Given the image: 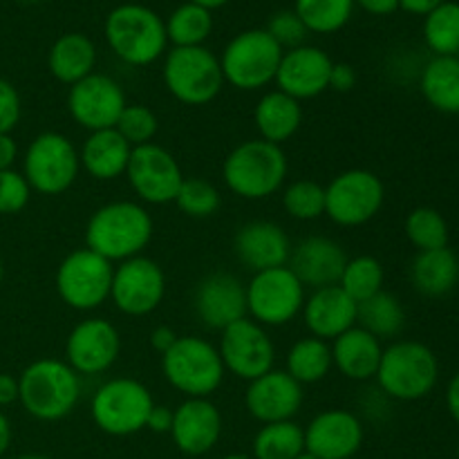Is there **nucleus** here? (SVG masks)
Masks as SVG:
<instances>
[{"label": "nucleus", "mask_w": 459, "mask_h": 459, "mask_svg": "<svg viewBox=\"0 0 459 459\" xmlns=\"http://www.w3.org/2000/svg\"><path fill=\"white\" fill-rule=\"evenodd\" d=\"M121 352V336L110 321L88 318L65 341V363L76 375H101L110 370Z\"/></svg>", "instance_id": "18"}, {"label": "nucleus", "mask_w": 459, "mask_h": 459, "mask_svg": "<svg viewBox=\"0 0 459 459\" xmlns=\"http://www.w3.org/2000/svg\"><path fill=\"white\" fill-rule=\"evenodd\" d=\"M126 108V94L112 76L92 72L79 83L70 85L67 110L81 128L97 130L115 128Z\"/></svg>", "instance_id": "17"}, {"label": "nucleus", "mask_w": 459, "mask_h": 459, "mask_svg": "<svg viewBox=\"0 0 459 459\" xmlns=\"http://www.w3.org/2000/svg\"><path fill=\"white\" fill-rule=\"evenodd\" d=\"M332 65L334 61L327 56V52L312 45H300L282 54L273 81L281 92L290 94L296 101L314 99L330 90Z\"/></svg>", "instance_id": "20"}, {"label": "nucleus", "mask_w": 459, "mask_h": 459, "mask_svg": "<svg viewBox=\"0 0 459 459\" xmlns=\"http://www.w3.org/2000/svg\"><path fill=\"white\" fill-rule=\"evenodd\" d=\"M357 3L359 7L366 9L368 13H375V16H388L399 9V0H357Z\"/></svg>", "instance_id": "52"}, {"label": "nucleus", "mask_w": 459, "mask_h": 459, "mask_svg": "<svg viewBox=\"0 0 459 459\" xmlns=\"http://www.w3.org/2000/svg\"><path fill=\"white\" fill-rule=\"evenodd\" d=\"M412 285L424 296H444L459 282V258L453 249L420 251L411 267Z\"/></svg>", "instance_id": "31"}, {"label": "nucleus", "mask_w": 459, "mask_h": 459, "mask_svg": "<svg viewBox=\"0 0 459 459\" xmlns=\"http://www.w3.org/2000/svg\"><path fill=\"white\" fill-rule=\"evenodd\" d=\"M146 429H151L152 433H170L173 429V411L169 406H157L151 411L146 421Z\"/></svg>", "instance_id": "48"}, {"label": "nucleus", "mask_w": 459, "mask_h": 459, "mask_svg": "<svg viewBox=\"0 0 459 459\" xmlns=\"http://www.w3.org/2000/svg\"><path fill=\"white\" fill-rule=\"evenodd\" d=\"M375 379L388 397L399 402H420L437 385V357L420 341H397L381 354Z\"/></svg>", "instance_id": "4"}, {"label": "nucleus", "mask_w": 459, "mask_h": 459, "mask_svg": "<svg viewBox=\"0 0 459 459\" xmlns=\"http://www.w3.org/2000/svg\"><path fill=\"white\" fill-rule=\"evenodd\" d=\"M193 307L209 330L222 332L247 318V287L233 273H211L195 287Z\"/></svg>", "instance_id": "19"}, {"label": "nucleus", "mask_w": 459, "mask_h": 459, "mask_svg": "<svg viewBox=\"0 0 459 459\" xmlns=\"http://www.w3.org/2000/svg\"><path fill=\"white\" fill-rule=\"evenodd\" d=\"M267 31L282 49L300 48L305 36H307V27H305L303 21L296 16V12H278L276 16L269 21Z\"/></svg>", "instance_id": "45"}, {"label": "nucleus", "mask_w": 459, "mask_h": 459, "mask_svg": "<svg viewBox=\"0 0 459 459\" xmlns=\"http://www.w3.org/2000/svg\"><path fill=\"white\" fill-rule=\"evenodd\" d=\"M305 305V287L290 267L254 273L247 285V314L263 327H278L294 321Z\"/></svg>", "instance_id": "10"}, {"label": "nucleus", "mask_w": 459, "mask_h": 459, "mask_svg": "<svg viewBox=\"0 0 459 459\" xmlns=\"http://www.w3.org/2000/svg\"><path fill=\"white\" fill-rule=\"evenodd\" d=\"M155 408L151 390L137 379L121 377L110 379L94 393L90 402L92 420L103 433L128 437L146 429L151 411Z\"/></svg>", "instance_id": "8"}, {"label": "nucleus", "mask_w": 459, "mask_h": 459, "mask_svg": "<svg viewBox=\"0 0 459 459\" xmlns=\"http://www.w3.org/2000/svg\"><path fill=\"white\" fill-rule=\"evenodd\" d=\"M151 240L152 218L137 202L121 200L103 204L85 224V249L110 263L137 258Z\"/></svg>", "instance_id": "1"}, {"label": "nucleus", "mask_w": 459, "mask_h": 459, "mask_svg": "<svg viewBox=\"0 0 459 459\" xmlns=\"http://www.w3.org/2000/svg\"><path fill=\"white\" fill-rule=\"evenodd\" d=\"M384 264L379 260L372 255H357L352 260L348 258L339 287L359 305L384 291Z\"/></svg>", "instance_id": "38"}, {"label": "nucleus", "mask_w": 459, "mask_h": 459, "mask_svg": "<svg viewBox=\"0 0 459 459\" xmlns=\"http://www.w3.org/2000/svg\"><path fill=\"white\" fill-rule=\"evenodd\" d=\"M282 206L287 215L300 222H309L325 215V186L312 179H299L282 193Z\"/></svg>", "instance_id": "41"}, {"label": "nucleus", "mask_w": 459, "mask_h": 459, "mask_svg": "<svg viewBox=\"0 0 459 459\" xmlns=\"http://www.w3.org/2000/svg\"><path fill=\"white\" fill-rule=\"evenodd\" d=\"M282 54L285 49L269 36L267 30L240 31L236 39L229 40L220 56L224 83L247 92L264 88L276 79Z\"/></svg>", "instance_id": "7"}, {"label": "nucleus", "mask_w": 459, "mask_h": 459, "mask_svg": "<svg viewBox=\"0 0 459 459\" xmlns=\"http://www.w3.org/2000/svg\"><path fill=\"white\" fill-rule=\"evenodd\" d=\"M245 406L260 424L291 421L303 406V385L282 370H269L267 375L249 381L245 393Z\"/></svg>", "instance_id": "21"}, {"label": "nucleus", "mask_w": 459, "mask_h": 459, "mask_svg": "<svg viewBox=\"0 0 459 459\" xmlns=\"http://www.w3.org/2000/svg\"><path fill=\"white\" fill-rule=\"evenodd\" d=\"M254 121L260 139L282 146L287 139L299 133L300 124H303V108L294 97L281 92V90H273V92L260 97L254 110Z\"/></svg>", "instance_id": "29"}, {"label": "nucleus", "mask_w": 459, "mask_h": 459, "mask_svg": "<svg viewBox=\"0 0 459 459\" xmlns=\"http://www.w3.org/2000/svg\"><path fill=\"white\" fill-rule=\"evenodd\" d=\"M175 204L188 218L202 220L218 213L222 200H220L218 188L206 182L204 178H184L178 197H175Z\"/></svg>", "instance_id": "42"}, {"label": "nucleus", "mask_w": 459, "mask_h": 459, "mask_svg": "<svg viewBox=\"0 0 459 459\" xmlns=\"http://www.w3.org/2000/svg\"><path fill=\"white\" fill-rule=\"evenodd\" d=\"M0 282H3V263H0Z\"/></svg>", "instance_id": "60"}, {"label": "nucleus", "mask_w": 459, "mask_h": 459, "mask_svg": "<svg viewBox=\"0 0 459 459\" xmlns=\"http://www.w3.org/2000/svg\"><path fill=\"white\" fill-rule=\"evenodd\" d=\"M442 3H446V0H399V7L406 9V12L411 13H421V16H426V13L433 12V9L439 7Z\"/></svg>", "instance_id": "53"}, {"label": "nucleus", "mask_w": 459, "mask_h": 459, "mask_svg": "<svg viewBox=\"0 0 459 459\" xmlns=\"http://www.w3.org/2000/svg\"><path fill=\"white\" fill-rule=\"evenodd\" d=\"M385 186L379 175L350 169L325 186V215L339 227H361L381 211Z\"/></svg>", "instance_id": "13"}, {"label": "nucleus", "mask_w": 459, "mask_h": 459, "mask_svg": "<svg viewBox=\"0 0 459 459\" xmlns=\"http://www.w3.org/2000/svg\"><path fill=\"white\" fill-rule=\"evenodd\" d=\"M115 130L133 148L146 146V143H152V139H155L157 130H160V119H157V115L148 106L126 103Z\"/></svg>", "instance_id": "43"}, {"label": "nucleus", "mask_w": 459, "mask_h": 459, "mask_svg": "<svg viewBox=\"0 0 459 459\" xmlns=\"http://www.w3.org/2000/svg\"><path fill=\"white\" fill-rule=\"evenodd\" d=\"M130 152H133V146L115 128H108L90 133L81 148L79 160L90 178L110 182V179L126 175Z\"/></svg>", "instance_id": "28"}, {"label": "nucleus", "mask_w": 459, "mask_h": 459, "mask_svg": "<svg viewBox=\"0 0 459 459\" xmlns=\"http://www.w3.org/2000/svg\"><path fill=\"white\" fill-rule=\"evenodd\" d=\"M332 348V363L336 370L350 381H368L377 377L379 370L381 354V341L366 332L363 327L354 325L341 336H336Z\"/></svg>", "instance_id": "27"}, {"label": "nucleus", "mask_w": 459, "mask_h": 459, "mask_svg": "<svg viewBox=\"0 0 459 459\" xmlns=\"http://www.w3.org/2000/svg\"><path fill=\"white\" fill-rule=\"evenodd\" d=\"M81 170L74 143L61 133H40L25 152V175L31 191L61 195L76 182Z\"/></svg>", "instance_id": "12"}, {"label": "nucleus", "mask_w": 459, "mask_h": 459, "mask_svg": "<svg viewBox=\"0 0 459 459\" xmlns=\"http://www.w3.org/2000/svg\"><path fill=\"white\" fill-rule=\"evenodd\" d=\"M166 25V36L173 48H197L204 45L213 31V16L209 9L200 7L195 3H184L169 16Z\"/></svg>", "instance_id": "35"}, {"label": "nucleus", "mask_w": 459, "mask_h": 459, "mask_svg": "<svg viewBox=\"0 0 459 459\" xmlns=\"http://www.w3.org/2000/svg\"><path fill=\"white\" fill-rule=\"evenodd\" d=\"M48 65L54 79L65 85H74L94 72L97 48L85 34L70 31L54 40L48 54Z\"/></svg>", "instance_id": "30"}, {"label": "nucleus", "mask_w": 459, "mask_h": 459, "mask_svg": "<svg viewBox=\"0 0 459 459\" xmlns=\"http://www.w3.org/2000/svg\"><path fill=\"white\" fill-rule=\"evenodd\" d=\"M9 444H12V424L4 417V412H0V455L7 453Z\"/></svg>", "instance_id": "55"}, {"label": "nucleus", "mask_w": 459, "mask_h": 459, "mask_svg": "<svg viewBox=\"0 0 459 459\" xmlns=\"http://www.w3.org/2000/svg\"><path fill=\"white\" fill-rule=\"evenodd\" d=\"M357 323L377 339H390L403 330L406 312L397 296L379 291L377 296L357 305Z\"/></svg>", "instance_id": "34"}, {"label": "nucleus", "mask_w": 459, "mask_h": 459, "mask_svg": "<svg viewBox=\"0 0 459 459\" xmlns=\"http://www.w3.org/2000/svg\"><path fill=\"white\" fill-rule=\"evenodd\" d=\"M352 459H354V457H352Z\"/></svg>", "instance_id": "61"}, {"label": "nucleus", "mask_w": 459, "mask_h": 459, "mask_svg": "<svg viewBox=\"0 0 459 459\" xmlns=\"http://www.w3.org/2000/svg\"><path fill=\"white\" fill-rule=\"evenodd\" d=\"M406 236L420 251H433L448 247V224L439 211L420 206L406 218Z\"/></svg>", "instance_id": "40"}, {"label": "nucleus", "mask_w": 459, "mask_h": 459, "mask_svg": "<svg viewBox=\"0 0 459 459\" xmlns=\"http://www.w3.org/2000/svg\"><path fill=\"white\" fill-rule=\"evenodd\" d=\"M233 249L242 264L258 273L264 269L285 267L290 263L291 242L278 224L258 220V222L245 224L236 233Z\"/></svg>", "instance_id": "25"}, {"label": "nucleus", "mask_w": 459, "mask_h": 459, "mask_svg": "<svg viewBox=\"0 0 459 459\" xmlns=\"http://www.w3.org/2000/svg\"><path fill=\"white\" fill-rule=\"evenodd\" d=\"M30 197L31 186L27 184L25 175L13 169L0 170V213H21L30 204Z\"/></svg>", "instance_id": "44"}, {"label": "nucleus", "mask_w": 459, "mask_h": 459, "mask_svg": "<svg viewBox=\"0 0 459 459\" xmlns=\"http://www.w3.org/2000/svg\"><path fill=\"white\" fill-rule=\"evenodd\" d=\"M424 39L435 56H457L459 54V3H442L426 13Z\"/></svg>", "instance_id": "39"}, {"label": "nucleus", "mask_w": 459, "mask_h": 459, "mask_svg": "<svg viewBox=\"0 0 459 459\" xmlns=\"http://www.w3.org/2000/svg\"><path fill=\"white\" fill-rule=\"evenodd\" d=\"M130 186L148 204H170L178 197L184 173L178 160L157 143L133 148L126 169Z\"/></svg>", "instance_id": "16"}, {"label": "nucleus", "mask_w": 459, "mask_h": 459, "mask_svg": "<svg viewBox=\"0 0 459 459\" xmlns=\"http://www.w3.org/2000/svg\"><path fill=\"white\" fill-rule=\"evenodd\" d=\"M13 402H18V379L7 372H0V408L12 406Z\"/></svg>", "instance_id": "50"}, {"label": "nucleus", "mask_w": 459, "mask_h": 459, "mask_svg": "<svg viewBox=\"0 0 459 459\" xmlns=\"http://www.w3.org/2000/svg\"><path fill=\"white\" fill-rule=\"evenodd\" d=\"M354 0H296L294 12L314 34H334L348 25Z\"/></svg>", "instance_id": "37"}, {"label": "nucleus", "mask_w": 459, "mask_h": 459, "mask_svg": "<svg viewBox=\"0 0 459 459\" xmlns=\"http://www.w3.org/2000/svg\"><path fill=\"white\" fill-rule=\"evenodd\" d=\"M300 314L312 336L321 341H334L357 325V303L339 285L314 290Z\"/></svg>", "instance_id": "26"}, {"label": "nucleus", "mask_w": 459, "mask_h": 459, "mask_svg": "<svg viewBox=\"0 0 459 459\" xmlns=\"http://www.w3.org/2000/svg\"><path fill=\"white\" fill-rule=\"evenodd\" d=\"M222 459H249V457H245V455H227V457H222Z\"/></svg>", "instance_id": "59"}, {"label": "nucleus", "mask_w": 459, "mask_h": 459, "mask_svg": "<svg viewBox=\"0 0 459 459\" xmlns=\"http://www.w3.org/2000/svg\"><path fill=\"white\" fill-rule=\"evenodd\" d=\"M178 339H179V336L175 334L173 327H169V325H157L155 330L151 332V345H152V350H155V352H160V354L169 352V350L173 348L175 341H178Z\"/></svg>", "instance_id": "49"}, {"label": "nucleus", "mask_w": 459, "mask_h": 459, "mask_svg": "<svg viewBox=\"0 0 459 459\" xmlns=\"http://www.w3.org/2000/svg\"><path fill=\"white\" fill-rule=\"evenodd\" d=\"M164 85L186 106H206L224 85L220 58L204 45L173 48L164 61Z\"/></svg>", "instance_id": "9"}, {"label": "nucleus", "mask_w": 459, "mask_h": 459, "mask_svg": "<svg viewBox=\"0 0 459 459\" xmlns=\"http://www.w3.org/2000/svg\"><path fill=\"white\" fill-rule=\"evenodd\" d=\"M224 184L242 200H264L281 191L287 178L282 146L264 139H249L233 148L222 164Z\"/></svg>", "instance_id": "3"}, {"label": "nucleus", "mask_w": 459, "mask_h": 459, "mask_svg": "<svg viewBox=\"0 0 459 459\" xmlns=\"http://www.w3.org/2000/svg\"><path fill=\"white\" fill-rule=\"evenodd\" d=\"M166 381L186 399H209L224 381V363L218 348L200 336H179L161 354Z\"/></svg>", "instance_id": "6"}, {"label": "nucleus", "mask_w": 459, "mask_h": 459, "mask_svg": "<svg viewBox=\"0 0 459 459\" xmlns=\"http://www.w3.org/2000/svg\"><path fill=\"white\" fill-rule=\"evenodd\" d=\"M345 264H348V255L339 242L323 236H312L291 247L287 267L294 272L303 287L321 290V287L339 285Z\"/></svg>", "instance_id": "23"}, {"label": "nucleus", "mask_w": 459, "mask_h": 459, "mask_svg": "<svg viewBox=\"0 0 459 459\" xmlns=\"http://www.w3.org/2000/svg\"><path fill=\"white\" fill-rule=\"evenodd\" d=\"M357 83V72H354L352 65L348 63H334L332 65L330 74V90H336V92H350Z\"/></svg>", "instance_id": "47"}, {"label": "nucleus", "mask_w": 459, "mask_h": 459, "mask_svg": "<svg viewBox=\"0 0 459 459\" xmlns=\"http://www.w3.org/2000/svg\"><path fill=\"white\" fill-rule=\"evenodd\" d=\"M222 435V415L218 406L209 399H186L173 411V437L175 446L186 455H204L218 444Z\"/></svg>", "instance_id": "24"}, {"label": "nucleus", "mask_w": 459, "mask_h": 459, "mask_svg": "<svg viewBox=\"0 0 459 459\" xmlns=\"http://www.w3.org/2000/svg\"><path fill=\"white\" fill-rule=\"evenodd\" d=\"M305 451V433L294 421L264 424L254 439L255 459H296Z\"/></svg>", "instance_id": "36"}, {"label": "nucleus", "mask_w": 459, "mask_h": 459, "mask_svg": "<svg viewBox=\"0 0 459 459\" xmlns=\"http://www.w3.org/2000/svg\"><path fill=\"white\" fill-rule=\"evenodd\" d=\"M332 368H334V363H332V348L327 345V341L316 339V336L296 341L290 352H287L285 372L291 379L299 381L300 385L318 384V381H323L330 375Z\"/></svg>", "instance_id": "33"}, {"label": "nucleus", "mask_w": 459, "mask_h": 459, "mask_svg": "<svg viewBox=\"0 0 459 459\" xmlns=\"http://www.w3.org/2000/svg\"><path fill=\"white\" fill-rule=\"evenodd\" d=\"M166 294V276L155 260L146 255L124 260L112 273L110 299L126 316L155 312Z\"/></svg>", "instance_id": "14"}, {"label": "nucleus", "mask_w": 459, "mask_h": 459, "mask_svg": "<svg viewBox=\"0 0 459 459\" xmlns=\"http://www.w3.org/2000/svg\"><path fill=\"white\" fill-rule=\"evenodd\" d=\"M188 3H195V4H200V7H204V9H209V12H213V9H218V7H222V4H227L229 0H188Z\"/></svg>", "instance_id": "56"}, {"label": "nucleus", "mask_w": 459, "mask_h": 459, "mask_svg": "<svg viewBox=\"0 0 459 459\" xmlns=\"http://www.w3.org/2000/svg\"><path fill=\"white\" fill-rule=\"evenodd\" d=\"M296 459H318V457H314V455H312V453L303 451V453H300V455H299V457H296Z\"/></svg>", "instance_id": "57"}, {"label": "nucleus", "mask_w": 459, "mask_h": 459, "mask_svg": "<svg viewBox=\"0 0 459 459\" xmlns=\"http://www.w3.org/2000/svg\"><path fill=\"white\" fill-rule=\"evenodd\" d=\"M218 352L222 357L224 370L245 381L267 375L269 370H273L276 361V348L267 330L251 318H242L222 330Z\"/></svg>", "instance_id": "15"}, {"label": "nucleus", "mask_w": 459, "mask_h": 459, "mask_svg": "<svg viewBox=\"0 0 459 459\" xmlns=\"http://www.w3.org/2000/svg\"><path fill=\"white\" fill-rule=\"evenodd\" d=\"M21 97L7 79H0V134H9L21 121Z\"/></svg>", "instance_id": "46"}, {"label": "nucleus", "mask_w": 459, "mask_h": 459, "mask_svg": "<svg viewBox=\"0 0 459 459\" xmlns=\"http://www.w3.org/2000/svg\"><path fill=\"white\" fill-rule=\"evenodd\" d=\"M421 94L439 112L459 115V56H435L421 72Z\"/></svg>", "instance_id": "32"}, {"label": "nucleus", "mask_w": 459, "mask_h": 459, "mask_svg": "<svg viewBox=\"0 0 459 459\" xmlns=\"http://www.w3.org/2000/svg\"><path fill=\"white\" fill-rule=\"evenodd\" d=\"M81 399V377L58 359H39L18 377V402L34 420L58 421Z\"/></svg>", "instance_id": "2"}, {"label": "nucleus", "mask_w": 459, "mask_h": 459, "mask_svg": "<svg viewBox=\"0 0 459 459\" xmlns=\"http://www.w3.org/2000/svg\"><path fill=\"white\" fill-rule=\"evenodd\" d=\"M446 406H448V412H451L453 420H455L459 424V372L455 377H453L451 384H448Z\"/></svg>", "instance_id": "54"}, {"label": "nucleus", "mask_w": 459, "mask_h": 459, "mask_svg": "<svg viewBox=\"0 0 459 459\" xmlns=\"http://www.w3.org/2000/svg\"><path fill=\"white\" fill-rule=\"evenodd\" d=\"M21 459H49V457H45V455H25V457H21Z\"/></svg>", "instance_id": "58"}, {"label": "nucleus", "mask_w": 459, "mask_h": 459, "mask_svg": "<svg viewBox=\"0 0 459 459\" xmlns=\"http://www.w3.org/2000/svg\"><path fill=\"white\" fill-rule=\"evenodd\" d=\"M103 31L112 52L128 65H151L169 45L164 21L143 4L128 3L112 9Z\"/></svg>", "instance_id": "5"}, {"label": "nucleus", "mask_w": 459, "mask_h": 459, "mask_svg": "<svg viewBox=\"0 0 459 459\" xmlns=\"http://www.w3.org/2000/svg\"><path fill=\"white\" fill-rule=\"evenodd\" d=\"M305 451L318 459H352L363 444V426L352 412L325 411L309 421Z\"/></svg>", "instance_id": "22"}, {"label": "nucleus", "mask_w": 459, "mask_h": 459, "mask_svg": "<svg viewBox=\"0 0 459 459\" xmlns=\"http://www.w3.org/2000/svg\"><path fill=\"white\" fill-rule=\"evenodd\" d=\"M18 146L12 134H0V170H9L16 161Z\"/></svg>", "instance_id": "51"}, {"label": "nucleus", "mask_w": 459, "mask_h": 459, "mask_svg": "<svg viewBox=\"0 0 459 459\" xmlns=\"http://www.w3.org/2000/svg\"><path fill=\"white\" fill-rule=\"evenodd\" d=\"M112 273L115 267L110 260L90 249H76L58 264L56 291L67 307L90 312L110 299Z\"/></svg>", "instance_id": "11"}]
</instances>
